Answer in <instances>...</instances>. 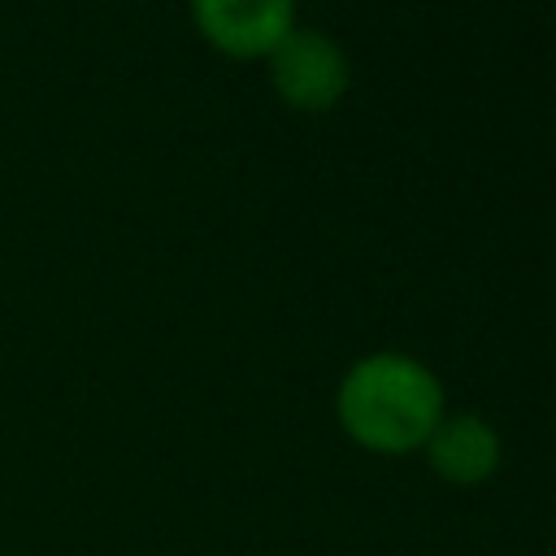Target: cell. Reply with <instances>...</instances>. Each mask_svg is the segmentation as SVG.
I'll return each mask as SVG.
<instances>
[{"instance_id":"5b68a950","label":"cell","mask_w":556,"mask_h":556,"mask_svg":"<svg viewBox=\"0 0 556 556\" xmlns=\"http://www.w3.org/2000/svg\"><path fill=\"white\" fill-rule=\"evenodd\" d=\"M552 556H556V552H552Z\"/></svg>"},{"instance_id":"3957f363","label":"cell","mask_w":556,"mask_h":556,"mask_svg":"<svg viewBox=\"0 0 556 556\" xmlns=\"http://www.w3.org/2000/svg\"><path fill=\"white\" fill-rule=\"evenodd\" d=\"M200 35L226 56H269L295 30V0H191Z\"/></svg>"},{"instance_id":"7a4b0ae2","label":"cell","mask_w":556,"mask_h":556,"mask_svg":"<svg viewBox=\"0 0 556 556\" xmlns=\"http://www.w3.org/2000/svg\"><path fill=\"white\" fill-rule=\"evenodd\" d=\"M265 61H269L274 91L291 109H300V113H326V109H334L343 100L348 83H352V70H348L343 48L326 30H313V26H295Z\"/></svg>"},{"instance_id":"6da1fadb","label":"cell","mask_w":556,"mask_h":556,"mask_svg":"<svg viewBox=\"0 0 556 556\" xmlns=\"http://www.w3.org/2000/svg\"><path fill=\"white\" fill-rule=\"evenodd\" d=\"M443 413L439 374L408 352H369L352 361L334 391L339 430L374 456L421 452Z\"/></svg>"},{"instance_id":"277c9868","label":"cell","mask_w":556,"mask_h":556,"mask_svg":"<svg viewBox=\"0 0 556 556\" xmlns=\"http://www.w3.org/2000/svg\"><path fill=\"white\" fill-rule=\"evenodd\" d=\"M430 473L447 486H482L504 465L500 430L478 413H443L430 439L421 443Z\"/></svg>"}]
</instances>
